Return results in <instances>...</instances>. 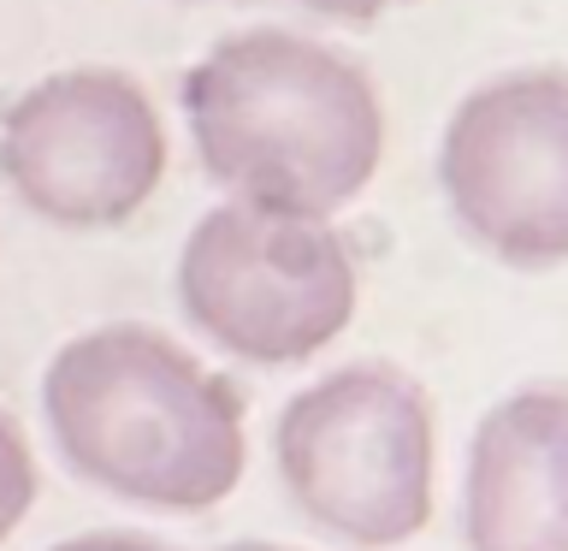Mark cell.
<instances>
[{
    "label": "cell",
    "mask_w": 568,
    "mask_h": 551,
    "mask_svg": "<svg viewBox=\"0 0 568 551\" xmlns=\"http://www.w3.org/2000/svg\"><path fill=\"white\" fill-rule=\"evenodd\" d=\"M273 457L291 504L349 545H403L433 515V403L390 362H355L296 391Z\"/></svg>",
    "instance_id": "3"
},
{
    "label": "cell",
    "mask_w": 568,
    "mask_h": 551,
    "mask_svg": "<svg viewBox=\"0 0 568 551\" xmlns=\"http://www.w3.org/2000/svg\"><path fill=\"white\" fill-rule=\"evenodd\" d=\"M462 540L468 551H568V385H527L479 421Z\"/></svg>",
    "instance_id": "7"
},
{
    "label": "cell",
    "mask_w": 568,
    "mask_h": 551,
    "mask_svg": "<svg viewBox=\"0 0 568 551\" xmlns=\"http://www.w3.org/2000/svg\"><path fill=\"white\" fill-rule=\"evenodd\" d=\"M0 172L18 202L53 226H119L166 172V131L142 83L124 71H60L12 101Z\"/></svg>",
    "instance_id": "5"
},
{
    "label": "cell",
    "mask_w": 568,
    "mask_h": 551,
    "mask_svg": "<svg viewBox=\"0 0 568 551\" xmlns=\"http://www.w3.org/2000/svg\"><path fill=\"white\" fill-rule=\"evenodd\" d=\"M53 551H172V545L142 540V533H78V540H65Z\"/></svg>",
    "instance_id": "10"
},
{
    "label": "cell",
    "mask_w": 568,
    "mask_h": 551,
    "mask_svg": "<svg viewBox=\"0 0 568 551\" xmlns=\"http://www.w3.org/2000/svg\"><path fill=\"white\" fill-rule=\"evenodd\" d=\"M190 327L243 362H308L355 314V261L320 213L261 202L213 208L178 256Z\"/></svg>",
    "instance_id": "4"
},
{
    "label": "cell",
    "mask_w": 568,
    "mask_h": 551,
    "mask_svg": "<svg viewBox=\"0 0 568 551\" xmlns=\"http://www.w3.org/2000/svg\"><path fill=\"white\" fill-rule=\"evenodd\" d=\"M202 167L237 202L320 213L355 202L385 160V107L367 71L291 30H243L184 78Z\"/></svg>",
    "instance_id": "1"
},
{
    "label": "cell",
    "mask_w": 568,
    "mask_h": 551,
    "mask_svg": "<svg viewBox=\"0 0 568 551\" xmlns=\"http://www.w3.org/2000/svg\"><path fill=\"white\" fill-rule=\"evenodd\" d=\"M42 409L60 457L149 510H213L243 480V398L149 327L83 332L48 362Z\"/></svg>",
    "instance_id": "2"
},
{
    "label": "cell",
    "mask_w": 568,
    "mask_h": 551,
    "mask_svg": "<svg viewBox=\"0 0 568 551\" xmlns=\"http://www.w3.org/2000/svg\"><path fill=\"white\" fill-rule=\"evenodd\" d=\"M296 7L337 18V24H373V18H385L390 7H408V0H296Z\"/></svg>",
    "instance_id": "9"
},
{
    "label": "cell",
    "mask_w": 568,
    "mask_h": 551,
    "mask_svg": "<svg viewBox=\"0 0 568 551\" xmlns=\"http://www.w3.org/2000/svg\"><path fill=\"white\" fill-rule=\"evenodd\" d=\"M231 551H278V545H231Z\"/></svg>",
    "instance_id": "11"
},
{
    "label": "cell",
    "mask_w": 568,
    "mask_h": 551,
    "mask_svg": "<svg viewBox=\"0 0 568 551\" xmlns=\"http://www.w3.org/2000/svg\"><path fill=\"white\" fill-rule=\"evenodd\" d=\"M438 184L509 267L568 261V71H509L450 113Z\"/></svg>",
    "instance_id": "6"
},
{
    "label": "cell",
    "mask_w": 568,
    "mask_h": 551,
    "mask_svg": "<svg viewBox=\"0 0 568 551\" xmlns=\"http://www.w3.org/2000/svg\"><path fill=\"white\" fill-rule=\"evenodd\" d=\"M36 504V457L12 415H0V540H12V528Z\"/></svg>",
    "instance_id": "8"
}]
</instances>
